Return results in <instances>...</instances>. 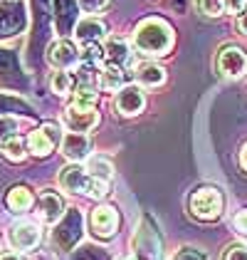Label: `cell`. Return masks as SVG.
<instances>
[{
  "label": "cell",
  "mask_w": 247,
  "mask_h": 260,
  "mask_svg": "<svg viewBox=\"0 0 247 260\" xmlns=\"http://www.w3.org/2000/svg\"><path fill=\"white\" fill-rule=\"evenodd\" d=\"M223 260H247V245L245 243H235L225 250Z\"/></svg>",
  "instance_id": "obj_29"
},
{
  "label": "cell",
  "mask_w": 247,
  "mask_h": 260,
  "mask_svg": "<svg viewBox=\"0 0 247 260\" xmlns=\"http://www.w3.org/2000/svg\"><path fill=\"white\" fill-rule=\"evenodd\" d=\"M60 186L69 193H82L89 199H104L109 191L106 181L94 179L87 169H82L79 164H69L60 171Z\"/></svg>",
  "instance_id": "obj_2"
},
{
  "label": "cell",
  "mask_w": 247,
  "mask_h": 260,
  "mask_svg": "<svg viewBox=\"0 0 247 260\" xmlns=\"http://www.w3.org/2000/svg\"><path fill=\"white\" fill-rule=\"evenodd\" d=\"M89 225L97 238H111L119 228V213L111 206H97L89 213Z\"/></svg>",
  "instance_id": "obj_13"
},
{
  "label": "cell",
  "mask_w": 247,
  "mask_h": 260,
  "mask_svg": "<svg viewBox=\"0 0 247 260\" xmlns=\"http://www.w3.org/2000/svg\"><path fill=\"white\" fill-rule=\"evenodd\" d=\"M82 60V52L77 50V45L69 40H60L55 42L50 50H47V62L55 67V70H72V67H77Z\"/></svg>",
  "instance_id": "obj_11"
},
{
  "label": "cell",
  "mask_w": 247,
  "mask_h": 260,
  "mask_svg": "<svg viewBox=\"0 0 247 260\" xmlns=\"http://www.w3.org/2000/svg\"><path fill=\"white\" fill-rule=\"evenodd\" d=\"M134 250L136 260H161V236L151 228V218H144V223L136 228Z\"/></svg>",
  "instance_id": "obj_6"
},
{
  "label": "cell",
  "mask_w": 247,
  "mask_h": 260,
  "mask_svg": "<svg viewBox=\"0 0 247 260\" xmlns=\"http://www.w3.org/2000/svg\"><path fill=\"white\" fill-rule=\"evenodd\" d=\"M77 3H79V10L89 13V15H97V13H102L111 0H77Z\"/></svg>",
  "instance_id": "obj_28"
},
{
  "label": "cell",
  "mask_w": 247,
  "mask_h": 260,
  "mask_svg": "<svg viewBox=\"0 0 247 260\" xmlns=\"http://www.w3.org/2000/svg\"><path fill=\"white\" fill-rule=\"evenodd\" d=\"M146 107V94L141 92L139 84H126L116 92V100H114V109L116 114L121 117H136L141 114Z\"/></svg>",
  "instance_id": "obj_10"
},
{
  "label": "cell",
  "mask_w": 247,
  "mask_h": 260,
  "mask_svg": "<svg viewBox=\"0 0 247 260\" xmlns=\"http://www.w3.org/2000/svg\"><path fill=\"white\" fill-rule=\"evenodd\" d=\"M171 260H208L205 253H200L198 248H181Z\"/></svg>",
  "instance_id": "obj_30"
},
{
  "label": "cell",
  "mask_w": 247,
  "mask_h": 260,
  "mask_svg": "<svg viewBox=\"0 0 247 260\" xmlns=\"http://www.w3.org/2000/svg\"><path fill=\"white\" fill-rule=\"evenodd\" d=\"M173 42H176L173 27L166 20H161V18H146L134 30L136 50L141 55H148V57H163V55H168L173 50Z\"/></svg>",
  "instance_id": "obj_1"
},
{
  "label": "cell",
  "mask_w": 247,
  "mask_h": 260,
  "mask_svg": "<svg viewBox=\"0 0 247 260\" xmlns=\"http://www.w3.org/2000/svg\"><path fill=\"white\" fill-rule=\"evenodd\" d=\"M126 82V72L124 67H116V64H106L102 72H99V87L106 89V92H119Z\"/></svg>",
  "instance_id": "obj_21"
},
{
  "label": "cell",
  "mask_w": 247,
  "mask_h": 260,
  "mask_svg": "<svg viewBox=\"0 0 247 260\" xmlns=\"http://www.w3.org/2000/svg\"><path fill=\"white\" fill-rule=\"evenodd\" d=\"M35 213H37L40 223L52 225V223H57L64 216V201L55 191H45L40 199H37V211Z\"/></svg>",
  "instance_id": "obj_16"
},
{
  "label": "cell",
  "mask_w": 247,
  "mask_h": 260,
  "mask_svg": "<svg viewBox=\"0 0 247 260\" xmlns=\"http://www.w3.org/2000/svg\"><path fill=\"white\" fill-rule=\"evenodd\" d=\"M188 211H190L193 218L198 220H218L223 216V211H225V196L215 186L195 188L188 196Z\"/></svg>",
  "instance_id": "obj_3"
},
{
  "label": "cell",
  "mask_w": 247,
  "mask_h": 260,
  "mask_svg": "<svg viewBox=\"0 0 247 260\" xmlns=\"http://www.w3.org/2000/svg\"><path fill=\"white\" fill-rule=\"evenodd\" d=\"M232 223H235V231H237V233L247 236V208H245V211H240V213L235 216V220H232Z\"/></svg>",
  "instance_id": "obj_32"
},
{
  "label": "cell",
  "mask_w": 247,
  "mask_h": 260,
  "mask_svg": "<svg viewBox=\"0 0 247 260\" xmlns=\"http://www.w3.org/2000/svg\"><path fill=\"white\" fill-rule=\"evenodd\" d=\"M79 238H82V213L67 211L60 218V225L52 231V248L60 253H67L77 245Z\"/></svg>",
  "instance_id": "obj_4"
},
{
  "label": "cell",
  "mask_w": 247,
  "mask_h": 260,
  "mask_svg": "<svg viewBox=\"0 0 247 260\" xmlns=\"http://www.w3.org/2000/svg\"><path fill=\"white\" fill-rule=\"evenodd\" d=\"M77 13H79L77 0H55V30H57L60 38L74 32V25L79 22Z\"/></svg>",
  "instance_id": "obj_14"
},
{
  "label": "cell",
  "mask_w": 247,
  "mask_h": 260,
  "mask_svg": "<svg viewBox=\"0 0 247 260\" xmlns=\"http://www.w3.org/2000/svg\"><path fill=\"white\" fill-rule=\"evenodd\" d=\"M62 141L60 126L57 124H42L40 129H35L30 137H27V151L37 159H45L55 151V146Z\"/></svg>",
  "instance_id": "obj_7"
},
{
  "label": "cell",
  "mask_w": 247,
  "mask_h": 260,
  "mask_svg": "<svg viewBox=\"0 0 247 260\" xmlns=\"http://www.w3.org/2000/svg\"><path fill=\"white\" fill-rule=\"evenodd\" d=\"M40 240H42L40 225L32 223V220H20V223H15L8 231V243L13 245V250H20V253L35 250L40 245Z\"/></svg>",
  "instance_id": "obj_9"
},
{
  "label": "cell",
  "mask_w": 247,
  "mask_h": 260,
  "mask_svg": "<svg viewBox=\"0 0 247 260\" xmlns=\"http://www.w3.org/2000/svg\"><path fill=\"white\" fill-rule=\"evenodd\" d=\"M104 55H106V62L109 64H116V67H124L131 62V50L124 40H116V38H109L106 40V47H104Z\"/></svg>",
  "instance_id": "obj_20"
},
{
  "label": "cell",
  "mask_w": 247,
  "mask_h": 260,
  "mask_svg": "<svg viewBox=\"0 0 247 260\" xmlns=\"http://www.w3.org/2000/svg\"><path fill=\"white\" fill-rule=\"evenodd\" d=\"M237 27H240V32L242 35H247V10L240 15V20H237Z\"/></svg>",
  "instance_id": "obj_33"
},
{
  "label": "cell",
  "mask_w": 247,
  "mask_h": 260,
  "mask_svg": "<svg viewBox=\"0 0 247 260\" xmlns=\"http://www.w3.org/2000/svg\"><path fill=\"white\" fill-rule=\"evenodd\" d=\"M0 154L8 161H13V164H20V161H25V156L30 154V151H27V141H22L20 137L15 134V137H10V139L0 146Z\"/></svg>",
  "instance_id": "obj_22"
},
{
  "label": "cell",
  "mask_w": 247,
  "mask_h": 260,
  "mask_svg": "<svg viewBox=\"0 0 247 260\" xmlns=\"http://www.w3.org/2000/svg\"><path fill=\"white\" fill-rule=\"evenodd\" d=\"M62 121L69 132H77V134H87L92 132L97 124H99V112L97 109H84V107H67L64 114H62Z\"/></svg>",
  "instance_id": "obj_12"
},
{
  "label": "cell",
  "mask_w": 247,
  "mask_h": 260,
  "mask_svg": "<svg viewBox=\"0 0 247 260\" xmlns=\"http://www.w3.org/2000/svg\"><path fill=\"white\" fill-rule=\"evenodd\" d=\"M50 89H52L57 97L69 94V92H72V77H69V72H67V70H57V72L50 77Z\"/></svg>",
  "instance_id": "obj_24"
},
{
  "label": "cell",
  "mask_w": 247,
  "mask_h": 260,
  "mask_svg": "<svg viewBox=\"0 0 247 260\" xmlns=\"http://www.w3.org/2000/svg\"><path fill=\"white\" fill-rule=\"evenodd\" d=\"M87 171H89L94 179L106 181V183H109V179L114 176V164H111L109 159H104V156H94V159L87 161Z\"/></svg>",
  "instance_id": "obj_23"
},
{
  "label": "cell",
  "mask_w": 247,
  "mask_h": 260,
  "mask_svg": "<svg viewBox=\"0 0 247 260\" xmlns=\"http://www.w3.org/2000/svg\"><path fill=\"white\" fill-rule=\"evenodd\" d=\"M134 77L141 87H158L166 82V70L156 62H144V64H136Z\"/></svg>",
  "instance_id": "obj_19"
},
{
  "label": "cell",
  "mask_w": 247,
  "mask_h": 260,
  "mask_svg": "<svg viewBox=\"0 0 247 260\" xmlns=\"http://www.w3.org/2000/svg\"><path fill=\"white\" fill-rule=\"evenodd\" d=\"M25 25H27V15H25V5L20 0L0 3V40L22 32Z\"/></svg>",
  "instance_id": "obj_8"
},
{
  "label": "cell",
  "mask_w": 247,
  "mask_h": 260,
  "mask_svg": "<svg viewBox=\"0 0 247 260\" xmlns=\"http://www.w3.org/2000/svg\"><path fill=\"white\" fill-rule=\"evenodd\" d=\"M0 260H25L18 253H0Z\"/></svg>",
  "instance_id": "obj_34"
},
{
  "label": "cell",
  "mask_w": 247,
  "mask_h": 260,
  "mask_svg": "<svg viewBox=\"0 0 247 260\" xmlns=\"http://www.w3.org/2000/svg\"><path fill=\"white\" fill-rule=\"evenodd\" d=\"M74 38L79 45L89 47V45H99L106 38V25L97 18H84L74 25Z\"/></svg>",
  "instance_id": "obj_17"
},
{
  "label": "cell",
  "mask_w": 247,
  "mask_h": 260,
  "mask_svg": "<svg viewBox=\"0 0 247 260\" xmlns=\"http://www.w3.org/2000/svg\"><path fill=\"white\" fill-rule=\"evenodd\" d=\"M97 100H99V94H97V89H94V87H84V84H77V89H74V102H72V104L84 107V109H94Z\"/></svg>",
  "instance_id": "obj_25"
},
{
  "label": "cell",
  "mask_w": 247,
  "mask_h": 260,
  "mask_svg": "<svg viewBox=\"0 0 247 260\" xmlns=\"http://www.w3.org/2000/svg\"><path fill=\"white\" fill-rule=\"evenodd\" d=\"M60 149L64 154V159H69L72 164H79V161L89 159V151H92V141L87 134H77V132H67L60 141Z\"/></svg>",
  "instance_id": "obj_15"
},
{
  "label": "cell",
  "mask_w": 247,
  "mask_h": 260,
  "mask_svg": "<svg viewBox=\"0 0 247 260\" xmlns=\"http://www.w3.org/2000/svg\"><path fill=\"white\" fill-rule=\"evenodd\" d=\"M245 10H247V0H225V13L237 15V13H245Z\"/></svg>",
  "instance_id": "obj_31"
},
{
  "label": "cell",
  "mask_w": 247,
  "mask_h": 260,
  "mask_svg": "<svg viewBox=\"0 0 247 260\" xmlns=\"http://www.w3.org/2000/svg\"><path fill=\"white\" fill-rule=\"evenodd\" d=\"M15 132H18V119L15 117H0V146L10 137H15Z\"/></svg>",
  "instance_id": "obj_27"
},
{
  "label": "cell",
  "mask_w": 247,
  "mask_h": 260,
  "mask_svg": "<svg viewBox=\"0 0 247 260\" xmlns=\"http://www.w3.org/2000/svg\"><path fill=\"white\" fill-rule=\"evenodd\" d=\"M198 8L208 18H220L225 13V0H198Z\"/></svg>",
  "instance_id": "obj_26"
},
{
  "label": "cell",
  "mask_w": 247,
  "mask_h": 260,
  "mask_svg": "<svg viewBox=\"0 0 247 260\" xmlns=\"http://www.w3.org/2000/svg\"><path fill=\"white\" fill-rule=\"evenodd\" d=\"M215 67L218 72L227 77V80H242L247 75V55L242 47L237 45H227L220 50L218 60H215Z\"/></svg>",
  "instance_id": "obj_5"
},
{
  "label": "cell",
  "mask_w": 247,
  "mask_h": 260,
  "mask_svg": "<svg viewBox=\"0 0 247 260\" xmlns=\"http://www.w3.org/2000/svg\"><path fill=\"white\" fill-rule=\"evenodd\" d=\"M240 164H242V169L247 171V144L242 146V151H240Z\"/></svg>",
  "instance_id": "obj_35"
},
{
  "label": "cell",
  "mask_w": 247,
  "mask_h": 260,
  "mask_svg": "<svg viewBox=\"0 0 247 260\" xmlns=\"http://www.w3.org/2000/svg\"><path fill=\"white\" fill-rule=\"evenodd\" d=\"M32 203H35V196H32V191H30L27 186H13V188L8 191V196H5L8 211L15 213V216L27 213V211L32 208Z\"/></svg>",
  "instance_id": "obj_18"
},
{
  "label": "cell",
  "mask_w": 247,
  "mask_h": 260,
  "mask_svg": "<svg viewBox=\"0 0 247 260\" xmlns=\"http://www.w3.org/2000/svg\"><path fill=\"white\" fill-rule=\"evenodd\" d=\"M116 260H136V258H116Z\"/></svg>",
  "instance_id": "obj_36"
}]
</instances>
